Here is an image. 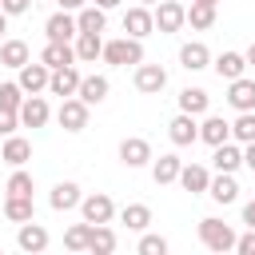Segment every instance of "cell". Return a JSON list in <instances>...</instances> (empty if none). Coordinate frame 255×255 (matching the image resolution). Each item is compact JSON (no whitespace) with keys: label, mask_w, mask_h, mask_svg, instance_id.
<instances>
[{"label":"cell","mask_w":255,"mask_h":255,"mask_svg":"<svg viewBox=\"0 0 255 255\" xmlns=\"http://www.w3.org/2000/svg\"><path fill=\"white\" fill-rule=\"evenodd\" d=\"M100 56H104V64H112V68H128V64H139V60H143V40H135V36H120V40H108Z\"/></svg>","instance_id":"cell-1"},{"label":"cell","mask_w":255,"mask_h":255,"mask_svg":"<svg viewBox=\"0 0 255 255\" xmlns=\"http://www.w3.org/2000/svg\"><path fill=\"white\" fill-rule=\"evenodd\" d=\"M199 239H203V247L207 251H235V231H231V223H223V219H215V215H207V219H199Z\"/></svg>","instance_id":"cell-2"},{"label":"cell","mask_w":255,"mask_h":255,"mask_svg":"<svg viewBox=\"0 0 255 255\" xmlns=\"http://www.w3.org/2000/svg\"><path fill=\"white\" fill-rule=\"evenodd\" d=\"M151 20H155V32H179L187 24V8L179 0H155Z\"/></svg>","instance_id":"cell-3"},{"label":"cell","mask_w":255,"mask_h":255,"mask_svg":"<svg viewBox=\"0 0 255 255\" xmlns=\"http://www.w3.org/2000/svg\"><path fill=\"white\" fill-rule=\"evenodd\" d=\"M56 120H60L64 131H84V128H88V104H84L80 96H64Z\"/></svg>","instance_id":"cell-4"},{"label":"cell","mask_w":255,"mask_h":255,"mask_svg":"<svg viewBox=\"0 0 255 255\" xmlns=\"http://www.w3.org/2000/svg\"><path fill=\"white\" fill-rule=\"evenodd\" d=\"M80 215H84L88 223H112V215H116V203H112V195H104V191H92V195H84V199H80Z\"/></svg>","instance_id":"cell-5"},{"label":"cell","mask_w":255,"mask_h":255,"mask_svg":"<svg viewBox=\"0 0 255 255\" xmlns=\"http://www.w3.org/2000/svg\"><path fill=\"white\" fill-rule=\"evenodd\" d=\"M167 88V72L159 68V64H135V92H143V96H155V92H163Z\"/></svg>","instance_id":"cell-6"},{"label":"cell","mask_w":255,"mask_h":255,"mask_svg":"<svg viewBox=\"0 0 255 255\" xmlns=\"http://www.w3.org/2000/svg\"><path fill=\"white\" fill-rule=\"evenodd\" d=\"M227 104L235 112H255V80H247V76L227 80Z\"/></svg>","instance_id":"cell-7"},{"label":"cell","mask_w":255,"mask_h":255,"mask_svg":"<svg viewBox=\"0 0 255 255\" xmlns=\"http://www.w3.org/2000/svg\"><path fill=\"white\" fill-rule=\"evenodd\" d=\"M124 32H128V36H135V40L151 36V32H155L151 8H147V4H135V8H128V12H124Z\"/></svg>","instance_id":"cell-8"},{"label":"cell","mask_w":255,"mask_h":255,"mask_svg":"<svg viewBox=\"0 0 255 255\" xmlns=\"http://www.w3.org/2000/svg\"><path fill=\"white\" fill-rule=\"evenodd\" d=\"M48 76H52V68H48L44 60H40V64H32V60H28V64L20 68V80H16V84L24 88V96H36V92H44V88H48Z\"/></svg>","instance_id":"cell-9"},{"label":"cell","mask_w":255,"mask_h":255,"mask_svg":"<svg viewBox=\"0 0 255 255\" xmlns=\"http://www.w3.org/2000/svg\"><path fill=\"white\" fill-rule=\"evenodd\" d=\"M48 100L36 92V96H24V104H20V128H44L48 124Z\"/></svg>","instance_id":"cell-10"},{"label":"cell","mask_w":255,"mask_h":255,"mask_svg":"<svg viewBox=\"0 0 255 255\" xmlns=\"http://www.w3.org/2000/svg\"><path fill=\"white\" fill-rule=\"evenodd\" d=\"M120 163H124V167H143V163H151V143L139 139V135H128V139L120 143Z\"/></svg>","instance_id":"cell-11"},{"label":"cell","mask_w":255,"mask_h":255,"mask_svg":"<svg viewBox=\"0 0 255 255\" xmlns=\"http://www.w3.org/2000/svg\"><path fill=\"white\" fill-rule=\"evenodd\" d=\"M76 88H80V72H76V64H68V68H52V76H48V92L52 96H76Z\"/></svg>","instance_id":"cell-12"},{"label":"cell","mask_w":255,"mask_h":255,"mask_svg":"<svg viewBox=\"0 0 255 255\" xmlns=\"http://www.w3.org/2000/svg\"><path fill=\"white\" fill-rule=\"evenodd\" d=\"M167 135H171V143H175V147H187V143H195V139H199V124H195V116L179 112V116L167 124Z\"/></svg>","instance_id":"cell-13"},{"label":"cell","mask_w":255,"mask_h":255,"mask_svg":"<svg viewBox=\"0 0 255 255\" xmlns=\"http://www.w3.org/2000/svg\"><path fill=\"white\" fill-rule=\"evenodd\" d=\"M207 195H211L215 203H223V207H227V203H235V199H239V183H235V171H219V175L207 183Z\"/></svg>","instance_id":"cell-14"},{"label":"cell","mask_w":255,"mask_h":255,"mask_svg":"<svg viewBox=\"0 0 255 255\" xmlns=\"http://www.w3.org/2000/svg\"><path fill=\"white\" fill-rule=\"evenodd\" d=\"M44 32H48V40H72L80 28H76V16L60 8V12H52V16L44 20Z\"/></svg>","instance_id":"cell-15"},{"label":"cell","mask_w":255,"mask_h":255,"mask_svg":"<svg viewBox=\"0 0 255 255\" xmlns=\"http://www.w3.org/2000/svg\"><path fill=\"white\" fill-rule=\"evenodd\" d=\"M40 60H44L48 68H68V64H76V48H72L68 40H48L44 52H40Z\"/></svg>","instance_id":"cell-16"},{"label":"cell","mask_w":255,"mask_h":255,"mask_svg":"<svg viewBox=\"0 0 255 255\" xmlns=\"http://www.w3.org/2000/svg\"><path fill=\"white\" fill-rule=\"evenodd\" d=\"M108 88H112V84H108V76H80L76 96L92 108V104H104V100H108Z\"/></svg>","instance_id":"cell-17"},{"label":"cell","mask_w":255,"mask_h":255,"mask_svg":"<svg viewBox=\"0 0 255 255\" xmlns=\"http://www.w3.org/2000/svg\"><path fill=\"white\" fill-rule=\"evenodd\" d=\"M0 159L12 163V167H24V163L32 159V143H28L24 135H8V139L0 143Z\"/></svg>","instance_id":"cell-18"},{"label":"cell","mask_w":255,"mask_h":255,"mask_svg":"<svg viewBox=\"0 0 255 255\" xmlns=\"http://www.w3.org/2000/svg\"><path fill=\"white\" fill-rule=\"evenodd\" d=\"M211 163H215V171H239L243 167V147L231 143V139H223V143H215Z\"/></svg>","instance_id":"cell-19"},{"label":"cell","mask_w":255,"mask_h":255,"mask_svg":"<svg viewBox=\"0 0 255 255\" xmlns=\"http://www.w3.org/2000/svg\"><path fill=\"white\" fill-rule=\"evenodd\" d=\"M175 183H183V191L199 195V191H207V183H211V171H207L203 163H183V167H179V179H175Z\"/></svg>","instance_id":"cell-20"},{"label":"cell","mask_w":255,"mask_h":255,"mask_svg":"<svg viewBox=\"0 0 255 255\" xmlns=\"http://www.w3.org/2000/svg\"><path fill=\"white\" fill-rule=\"evenodd\" d=\"M16 243H20V251H32V255H40V251L48 247V231H44L36 219H28V223H20V235H16Z\"/></svg>","instance_id":"cell-21"},{"label":"cell","mask_w":255,"mask_h":255,"mask_svg":"<svg viewBox=\"0 0 255 255\" xmlns=\"http://www.w3.org/2000/svg\"><path fill=\"white\" fill-rule=\"evenodd\" d=\"M80 187L72 183V179H64V183H56L52 187V195H48V203H52V211H72V207H80Z\"/></svg>","instance_id":"cell-22"},{"label":"cell","mask_w":255,"mask_h":255,"mask_svg":"<svg viewBox=\"0 0 255 255\" xmlns=\"http://www.w3.org/2000/svg\"><path fill=\"white\" fill-rule=\"evenodd\" d=\"M76 60H84V64H96L100 60V52H104V40H100V32H76Z\"/></svg>","instance_id":"cell-23"},{"label":"cell","mask_w":255,"mask_h":255,"mask_svg":"<svg viewBox=\"0 0 255 255\" xmlns=\"http://www.w3.org/2000/svg\"><path fill=\"white\" fill-rule=\"evenodd\" d=\"M179 64H183L187 72H203V68L211 64V52H207V44H199V40L183 44V48H179Z\"/></svg>","instance_id":"cell-24"},{"label":"cell","mask_w":255,"mask_h":255,"mask_svg":"<svg viewBox=\"0 0 255 255\" xmlns=\"http://www.w3.org/2000/svg\"><path fill=\"white\" fill-rule=\"evenodd\" d=\"M179 167H183L179 155H159V159L151 155V179H155L159 187H163V183H175V179H179Z\"/></svg>","instance_id":"cell-25"},{"label":"cell","mask_w":255,"mask_h":255,"mask_svg":"<svg viewBox=\"0 0 255 255\" xmlns=\"http://www.w3.org/2000/svg\"><path fill=\"white\" fill-rule=\"evenodd\" d=\"M211 68H215V76H219V80H235V76H243V72H247V60H243L239 52H219Z\"/></svg>","instance_id":"cell-26"},{"label":"cell","mask_w":255,"mask_h":255,"mask_svg":"<svg viewBox=\"0 0 255 255\" xmlns=\"http://www.w3.org/2000/svg\"><path fill=\"white\" fill-rule=\"evenodd\" d=\"M207 108H211V96H207L203 88H183V92H179V112H187V116H207Z\"/></svg>","instance_id":"cell-27"},{"label":"cell","mask_w":255,"mask_h":255,"mask_svg":"<svg viewBox=\"0 0 255 255\" xmlns=\"http://www.w3.org/2000/svg\"><path fill=\"white\" fill-rule=\"evenodd\" d=\"M199 139L215 147V143H223V139H231V124H227L223 116H207V120L199 124Z\"/></svg>","instance_id":"cell-28"},{"label":"cell","mask_w":255,"mask_h":255,"mask_svg":"<svg viewBox=\"0 0 255 255\" xmlns=\"http://www.w3.org/2000/svg\"><path fill=\"white\" fill-rule=\"evenodd\" d=\"M28 60H32V56H28V44H24V40H4V44H0V64H4V68H16V72H20Z\"/></svg>","instance_id":"cell-29"},{"label":"cell","mask_w":255,"mask_h":255,"mask_svg":"<svg viewBox=\"0 0 255 255\" xmlns=\"http://www.w3.org/2000/svg\"><path fill=\"white\" fill-rule=\"evenodd\" d=\"M4 215H8L12 223H28V219H36L32 195H8V199H4Z\"/></svg>","instance_id":"cell-30"},{"label":"cell","mask_w":255,"mask_h":255,"mask_svg":"<svg viewBox=\"0 0 255 255\" xmlns=\"http://www.w3.org/2000/svg\"><path fill=\"white\" fill-rule=\"evenodd\" d=\"M88 251H92V255H108V251H116V231H112L108 223H92Z\"/></svg>","instance_id":"cell-31"},{"label":"cell","mask_w":255,"mask_h":255,"mask_svg":"<svg viewBox=\"0 0 255 255\" xmlns=\"http://www.w3.org/2000/svg\"><path fill=\"white\" fill-rule=\"evenodd\" d=\"M104 24H108V12L100 4H88V8L76 12V28L80 32H104Z\"/></svg>","instance_id":"cell-32"},{"label":"cell","mask_w":255,"mask_h":255,"mask_svg":"<svg viewBox=\"0 0 255 255\" xmlns=\"http://www.w3.org/2000/svg\"><path fill=\"white\" fill-rule=\"evenodd\" d=\"M120 223H128V231H143V227L151 223V207H147V203H128V207L120 211Z\"/></svg>","instance_id":"cell-33"},{"label":"cell","mask_w":255,"mask_h":255,"mask_svg":"<svg viewBox=\"0 0 255 255\" xmlns=\"http://www.w3.org/2000/svg\"><path fill=\"white\" fill-rule=\"evenodd\" d=\"M187 24H191L195 32H207V28L215 24V8H211V4H195V0H191V8H187Z\"/></svg>","instance_id":"cell-34"},{"label":"cell","mask_w":255,"mask_h":255,"mask_svg":"<svg viewBox=\"0 0 255 255\" xmlns=\"http://www.w3.org/2000/svg\"><path fill=\"white\" fill-rule=\"evenodd\" d=\"M88 235H92V223L84 219V223H72L68 231H64V247L68 251H88Z\"/></svg>","instance_id":"cell-35"},{"label":"cell","mask_w":255,"mask_h":255,"mask_svg":"<svg viewBox=\"0 0 255 255\" xmlns=\"http://www.w3.org/2000/svg\"><path fill=\"white\" fill-rule=\"evenodd\" d=\"M231 139H239V143L255 139V112H239V120L231 124Z\"/></svg>","instance_id":"cell-36"},{"label":"cell","mask_w":255,"mask_h":255,"mask_svg":"<svg viewBox=\"0 0 255 255\" xmlns=\"http://www.w3.org/2000/svg\"><path fill=\"white\" fill-rule=\"evenodd\" d=\"M4 191H8V195H32V175H28L24 167H16V171L8 175V183H4Z\"/></svg>","instance_id":"cell-37"},{"label":"cell","mask_w":255,"mask_h":255,"mask_svg":"<svg viewBox=\"0 0 255 255\" xmlns=\"http://www.w3.org/2000/svg\"><path fill=\"white\" fill-rule=\"evenodd\" d=\"M0 104L20 112V104H24V88H20V84H0Z\"/></svg>","instance_id":"cell-38"},{"label":"cell","mask_w":255,"mask_h":255,"mask_svg":"<svg viewBox=\"0 0 255 255\" xmlns=\"http://www.w3.org/2000/svg\"><path fill=\"white\" fill-rule=\"evenodd\" d=\"M139 255H167V239L163 235H143L139 239Z\"/></svg>","instance_id":"cell-39"},{"label":"cell","mask_w":255,"mask_h":255,"mask_svg":"<svg viewBox=\"0 0 255 255\" xmlns=\"http://www.w3.org/2000/svg\"><path fill=\"white\" fill-rule=\"evenodd\" d=\"M16 128H20V112H16V108H4V104H0V135H12Z\"/></svg>","instance_id":"cell-40"},{"label":"cell","mask_w":255,"mask_h":255,"mask_svg":"<svg viewBox=\"0 0 255 255\" xmlns=\"http://www.w3.org/2000/svg\"><path fill=\"white\" fill-rule=\"evenodd\" d=\"M32 8V0H0V12L4 16H24Z\"/></svg>","instance_id":"cell-41"},{"label":"cell","mask_w":255,"mask_h":255,"mask_svg":"<svg viewBox=\"0 0 255 255\" xmlns=\"http://www.w3.org/2000/svg\"><path fill=\"white\" fill-rule=\"evenodd\" d=\"M235 251H239V255H255V227H251L247 235H235Z\"/></svg>","instance_id":"cell-42"},{"label":"cell","mask_w":255,"mask_h":255,"mask_svg":"<svg viewBox=\"0 0 255 255\" xmlns=\"http://www.w3.org/2000/svg\"><path fill=\"white\" fill-rule=\"evenodd\" d=\"M243 167H251V171H255V139H251V143H243Z\"/></svg>","instance_id":"cell-43"},{"label":"cell","mask_w":255,"mask_h":255,"mask_svg":"<svg viewBox=\"0 0 255 255\" xmlns=\"http://www.w3.org/2000/svg\"><path fill=\"white\" fill-rule=\"evenodd\" d=\"M243 223H247V227H255V199H251V203H243Z\"/></svg>","instance_id":"cell-44"},{"label":"cell","mask_w":255,"mask_h":255,"mask_svg":"<svg viewBox=\"0 0 255 255\" xmlns=\"http://www.w3.org/2000/svg\"><path fill=\"white\" fill-rule=\"evenodd\" d=\"M56 4H60L64 12H80V8H84V0H56Z\"/></svg>","instance_id":"cell-45"},{"label":"cell","mask_w":255,"mask_h":255,"mask_svg":"<svg viewBox=\"0 0 255 255\" xmlns=\"http://www.w3.org/2000/svg\"><path fill=\"white\" fill-rule=\"evenodd\" d=\"M96 4H100V8H104V12H108V8H120V4H124V0H96Z\"/></svg>","instance_id":"cell-46"},{"label":"cell","mask_w":255,"mask_h":255,"mask_svg":"<svg viewBox=\"0 0 255 255\" xmlns=\"http://www.w3.org/2000/svg\"><path fill=\"white\" fill-rule=\"evenodd\" d=\"M243 60H247V64H255V44L247 48V56H243Z\"/></svg>","instance_id":"cell-47"},{"label":"cell","mask_w":255,"mask_h":255,"mask_svg":"<svg viewBox=\"0 0 255 255\" xmlns=\"http://www.w3.org/2000/svg\"><path fill=\"white\" fill-rule=\"evenodd\" d=\"M4 32H8V16L0 12V36H4Z\"/></svg>","instance_id":"cell-48"},{"label":"cell","mask_w":255,"mask_h":255,"mask_svg":"<svg viewBox=\"0 0 255 255\" xmlns=\"http://www.w3.org/2000/svg\"><path fill=\"white\" fill-rule=\"evenodd\" d=\"M195 4H211V8H215V4H219V0H195Z\"/></svg>","instance_id":"cell-49"},{"label":"cell","mask_w":255,"mask_h":255,"mask_svg":"<svg viewBox=\"0 0 255 255\" xmlns=\"http://www.w3.org/2000/svg\"><path fill=\"white\" fill-rule=\"evenodd\" d=\"M139 4H147V8H151V4H155V0H139Z\"/></svg>","instance_id":"cell-50"}]
</instances>
